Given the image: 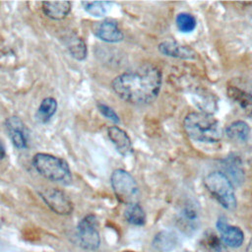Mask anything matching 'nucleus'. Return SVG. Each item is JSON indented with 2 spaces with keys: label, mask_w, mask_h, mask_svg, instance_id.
Segmentation results:
<instances>
[{
  "label": "nucleus",
  "mask_w": 252,
  "mask_h": 252,
  "mask_svg": "<svg viewBox=\"0 0 252 252\" xmlns=\"http://www.w3.org/2000/svg\"><path fill=\"white\" fill-rule=\"evenodd\" d=\"M250 132L249 125L242 120L234 121L225 128L226 136L235 142H246L249 139Z\"/></svg>",
  "instance_id": "16"
},
{
  "label": "nucleus",
  "mask_w": 252,
  "mask_h": 252,
  "mask_svg": "<svg viewBox=\"0 0 252 252\" xmlns=\"http://www.w3.org/2000/svg\"><path fill=\"white\" fill-rule=\"evenodd\" d=\"M57 110V101L55 98L48 96L42 99L36 111V118L41 123H46L55 114Z\"/></svg>",
  "instance_id": "18"
},
{
  "label": "nucleus",
  "mask_w": 252,
  "mask_h": 252,
  "mask_svg": "<svg viewBox=\"0 0 252 252\" xmlns=\"http://www.w3.org/2000/svg\"><path fill=\"white\" fill-rule=\"evenodd\" d=\"M125 220L134 225H143L146 222V215L142 207L138 203L127 205L124 211Z\"/></svg>",
  "instance_id": "19"
},
{
  "label": "nucleus",
  "mask_w": 252,
  "mask_h": 252,
  "mask_svg": "<svg viewBox=\"0 0 252 252\" xmlns=\"http://www.w3.org/2000/svg\"><path fill=\"white\" fill-rule=\"evenodd\" d=\"M122 252H134V251H122Z\"/></svg>",
  "instance_id": "27"
},
{
  "label": "nucleus",
  "mask_w": 252,
  "mask_h": 252,
  "mask_svg": "<svg viewBox=\"0 0 252 252\" xmlns=\"http://www.w3.org/2000/svg\"><path fill=\"white\" fill-rule=\"evenodd\" d=\"M226 94L228 97L242 110V112L252 117V94L235 87L229 86L227 87Z\"/></svg>",
  "instance_id": "13"
},
{
  "label": "nucleus",
  "mask_w": 252,
  "mask_h": 252,
  "mask_svg": "<svg viewBox=\"0 0 252 252\" xmlns=\"http://www.w3.org/2000/svg\"><path fill=\"white\" fill-rule=\"evenodd\" d=\"M64 44L70 55L76 60L82 61L87 57V44L82 37L76 33H70L64 37Z\"/></svg>",
  "instance_id": "15"
},
{
  "label": "nucleus",
  "mask_w": 252,
  "mask_h": 252,
  "mask_svg": "<svg viewBox=\"0 0 252 252\" xmlns=\"http://www.w3.org/2000/svg\"><path fill=\"white\" fill-rule=\"evenodd\" d=\"M72 4L69 1H45L42 2L43 14L52 20H62L71 11Z\"/></svg>",
  "instance_id": "14"
},
{
  "label": "nucleus",
  "mask_w": 252,
  "mask_h": 252,
  "mask_svg": "<svg viewBox=\"0 0 252 252\" xmlns=\"http://www.w3.org/2000/svg\"><path fill=\"white\" fill-rule=\"evenodd\" d=\"M32 165L41 176L48 180L62 184H69L72 181L70 167L67 161L61 158L37 153L32 158Z\"/></svg>",
  "instance_id": "3"
},
{
  "label": "nucleus",
  "mask_w": 252,
  "mask_h": 252,
  "mask_svg": "<svg viewBox=\"0 0 252 252\" xmlns=\"http://www.w3.org/2000/svg\"><path fill=\"white\" fill-rule=\"evenodd\" d=\"M184 252H192V251H184Z\"/></svg>",
  "instance_id": "28"
},
{
  "label": "nucleus",
  "mask_w": 252,
  "mask_h": 252,
  "mask_svg": "<svg viewBox=\"0 0 252 252\" xmlns=\"http://www.w3.org/2000/svg\"><path fill=\"white\" fill-rule=\"evenodd\" d=\"M223 244L230 247H238L244 241L243 231L234 225H229L223 218H220L216 223Z\"/></svg>",
  "instance_id": "10"
},
{
  "label": "nucleus",
  "mask_w": 252,
  "mask_h": 252,
  "mask_svg": "<svg viewBox=\"0 0 252 252\" xmlns=\"http://www.w3.org/2000/svg\"><path fill=\"white\" fill-rule=\"evenodd\" d=\"M107 135L116 151L123 157L130 156L133 153V147L128 134L118 126H110L107 128Z\"/></svg>",
  "instance_id": "12"
},
{
  "label": "nucleus",
  "mask_w": 252,
  "mask_h": 252,
  "mask_svg": "<svg viewBox=\"0 0 252 252\" xmlns=\"http://www.w3.org/2000/svg\"><path fill=\"white\" fill-rule=\"evenodd\" d=\"M40 197L43 202L60 216H68L73 212V203L70 198L60 189L48 188L40 192Z\"/></svg>",
  "instance_id": "7"
},
{
  "label": "nucleus",
  "mask_w": 252,
  "mask_h": 252,
  "mask_svg": "<svg viewBox=\"0 0 252 252\" xmlns=\"http://www.w3.org/2000/svg\"><path fill=\"white\" fill-rule=\"evenodd\" d=\"M80 245L87 250H95L99 247L100 237L98 231V221L94 215L84 217L77 227Z\"/></svg>",
  "instance_id": "6"
},
{
  "label": "nucleus",
  "mask_w": 252,
  "mask_h": 252,
  "mask_svg": "<svg viewBox=\"0 0 252 252\" xmlns=\"http://www.w3.org/2000/svg\"><path fill=\"white\" fill-rule=\"evenodd\" d=\"M82 5L87 13H89L90 15H92L94 17L100 18V17L105 16V14L108 11L109 5H111V3L110 2H102V1H93V2L84 1V2H82Z\"/></svg>",
  "instance_id": "20"
},
{
  "label": "nucleus",
  "mask_w": 252,
  "mask_h": 252,
  "mask_svg": "<svg viewBox=\"0 0 252 252\" xmlns=\"http://www.w3.org/2000/svg\"><path fill=\"white\" fill-rule=\"evenodd\" d=\"M158 50L161 54L184 60H192L196 58V52L188 45H183L175 40H164L159 43Z\"/></svg>",
  "instance_id": "11"
},
{
  "label": "nucleus",
  "mask_w": 252,
  "mask_h": 252,
  "mask_svg": "<svg viewBox=\"0 0 252 252\" xmlns=\"http://www.w3.org/2000/svg\"><path fill=\"white\" fill-rule=\"evenodd\" d=\"M8 135L13 145L19 150H25L29 144V130L18 116H10L5 122Z\"/></svg>",
  "instance_id": "8"
},
{
  "label": "nucleus",
  "mask_w": 252,
  "mask_h": 252,
  "mask_svg": "<svg viewBox=\"0 0 252 252\" xmlns=\"http://www.w3.org/2000/svg\"><path fill=\"white\" fill-rule=\"evenodd\" d=\"M0 228H1V223H0Z\"/></svg>",
  "instance_id": "29"
},
{
  "label": "nucleus",
  "mask_w": 252,
  "mask_h": 252,
  "mask_svg": "<svg viewBox=\"0 0 252 252\" xmlns=\"http://www.w3.org/2000/svg\"><path fill=\"white\" fill-rule=\"evenodd\" d=\"M6 155V151H5V147L2 143V141L0 140V159H2Z\"/></svg>",
  "instance_id": "25"
},
{
  "label": "nucleus",
  "mask_w": 252,
  "mask_h": 252,
  "mask_svg": "<svg viewBox=\"0 0 252 252\" xmlns=\"http://www.w3.org/2000/svg\"><path fill=\"white\" fill-rule=\"evenodd\" d=\"M153 245L161 252H170L178 245V238L172 231H160L158 233L154 240Z\"/></svg>",
  "instance_id": "17"
},
{
  "label": "nucleus",
  "mask_w": 252,
  "mask_h": 252,
  "mask_svg": "<svg viewBox=\"0 0 252 252\" xmlns=\"http://www.w3.org/2000/svg\"><path fill=\"white\" fill-rule=\"evenodd\" d=\"M197 222V214L196 211L191 208L187 207L183 210L181 215V223H182V229L185 231L187 227L188 229H192L195 226V223Z\"/></svg>",
  "instance_id": "22"
},
{
  "label": "nucleus",
  "mask_w": 252,
  "mask_h": 252,
  "mask_svg": "<svg viewBox=\"0 0 252 252\" xmlns=\"http://www.w3.org/2000/svg\"><path fill=\"white\" fill-rule=\"evenodd\" d=\"M176 26L182 32H191L196 28V19L189 13H180L176 16Z\"/></svg>",
  "instance_id": "21"
},
{
  "label": "nucleus",
  "mask_w": 252,
  "mask_h": 252,
  "mask_svg": "<svg viewBox=\"0 0 252 252\" xmlns=\"http://www.w3.org/2000/svg\"><path fill=\"white\" fill-rule=\"evenodd\" d=\"M204 184L207 190L223 208L227 210L235 209V193L230 180L224 173L220 171L209 173L204 179Z\"/></svg>",
  "instance_id": "4"
},
{
  "label": "nucleus",
  "mask_w": 252,
  "mask_h": 252,
  "mask_svg": "<svg viewBox=\"0 0 252 252\" xmlns=\"http://www.w3.org/2000/svg\"><path fill=\"white\" fill-rule=\"evenodd\" d=\"M246 252H252V239L250 240V242L248 243V245L246 247Z\"/></svg>",
  "instance_id": "26"
},
{
  "label": "nucleus",
  "mask_w": 252,
  "mask_h": 252,
  "mask_svg": "<svg viewBox=\"0 0 252 252\" xmlns=\"http://www.w3.org/2000/svg\"><path fill=\"white\" fill-rule=\"evenodd\" d=\"M203 244L212 252H225V249H223L222 246V241L212 232L205 235Z\"/></svg>",
  "instance_id": "23"
},
{
  "label": "nucleus",
  "mask_w": 252,
  "mask_h": 252,
  "mask_svg": "<svg viewBox=\"0 0 252 252\" xmlns=\"http://www.w3.org/2000/svg\"><path fill=\"white\" fill-rule=\"evenodd\" d=\"M183 127L187 136L197 142L218 143L222 136L219 121L206 112L188 113L183 120Z\"/></svg>",
  "instance_id": "2"
},
{
  "label": "nucleus",
  "mask_w": 252,
  "mask_h": 252,
  "mask_svg": "<svg viewBox=\"0 0 252 252\" xmlns=\"http://www.w3.org/2000/svg\"><path fill=\"white\" fill-rule=\"evenodd\" d=\"M97 108H98V111L107 119H109L110 121L114 122V123H119L120 122V119H119V116L116 114V112L111 108L109 107L108 105L104 104V103H97Z\"/></svg>",
  "instance_id": "24"
},
{
  "label": "nucleus",
  "mask_w": 252,
  "mask_h": 252,
  "mask_svg": "<svg viewBox=\"0 0 252 252\" xmlns=\"http://www.w3.org/2000/svg\"><path fill=\"white\" fill-rule=\"evenodd\" d=\"M111 88L117 96L131 104H148L153 102L159 94L161 73L156 66L143 65L115 77Z\"/></svg>",
  "instance_id": "1"
},
{
  "label": "nucleus",
  "mask_w": 252,
  "mask_h": 252,
  "mask_svg": "<svg viewBox=\"0 0 252 252\" xmlns=\"http://www.w3.org/2000/svg\"><path fill=\"white\" fill-rule=\"evenodd\" d=\"M111 186L117 199L126 205L137 203L140 191L134 177L124 169H115L110 177Z\"/></svg>",
  "instance_id": "5"
},
{
  "label": "nucleus",
  "mask_w": 252,
  "mask_h": 252,
  "mask_svg": "<svg viewBox=\"0 0 252 252\" xmlns=\"http://www.w3.org/2000/svg\"><path fill=\"white\" fill-rule=\"evenodd\" d=\"M94 33L102 41L109 43L120 42L124 35L118 25L112 20H103L94 25Z\"/></svg>",
  "instance_id": "9"
}]
</instances>
